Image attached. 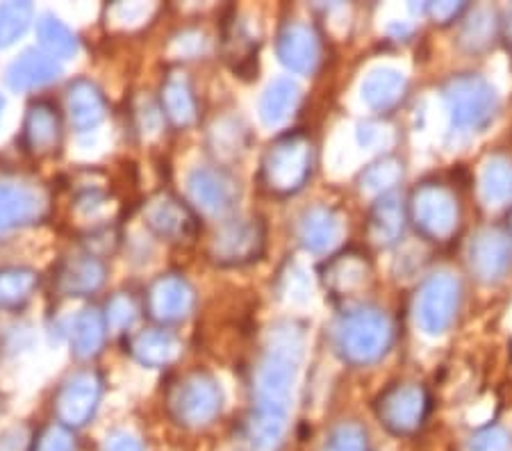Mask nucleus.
Listing matches in <instances>:
<instances>
[{"label": "nucleus", "instance_id": "nucleus-1", "mask_svg": "<svg viewBox=\"0 0 512 451\" xmlns=\"http://www.w3.org/2000/svg\"><path fill=\"white\" fill-rule=\"evenodd\" d=\"M301 356L303 335L296 324L280 322L271 328L255 367L253 408L246 422L255 451L276 449L285 436Z\"/></svg>", "mask_w": 512, "mask_h": 451}, {"label": "nucleus", "instance_id": "nucleus-2", "mask_svg": "<svg viewBox=\"0 0 512 451\" xmlns=\"http://www.w3.org/2000/svg\"><path fill=\"white\" fill-rule=\"evenodd\" d=\"M335 351L344 363L369 367L383 360L394 342V324L378 308H353L337 319L333 328Z\"/></svg>", "mask_w": 512, "mask_h": 451}, {"label": "nucleus", "instance_id": "nucleus-3", "mask_svg": "<svg viewBox=\"0 0 512 451\" xmlns=\"http://www.w3.org/2000/svg\"><path fill=\"white\" fill-rule=\"evenodd\" d=\"M312 164H315V146L308 135L301 130L280 135L262 155L260 183L274 196L296 194L310 180Z\"/></svg>", "mask_w": 512, "mask_h": 451}, {"label": "nucleus", "instance_id": "nucleus-4", "mask_svg": "<svg viewBox=\"0 0 512 451\" xmlns=\"http://www.w3.org/2000/svg\"><path fill=\"white\" fill-rule=\"evenodd\" d=\"M173 420L185 429H203L217 420L224 408V392L219 381L203 369H194L173 381L167 395Z\"/></svg>", "mask_w": 512, "mask_h": 451}, {"label": "nucleus", "instance_id": "nucleus-5", "mask_svg": "<svg viewBox=\"0 0 512 451\" xmlns=\"http://www.w3.org/2000/svg\"><path fill=\"white\" fill-rule=\"evenodd\" d=\"M408 217L433 242H449L460 228L458 196L442 183H421L410 196Z\"/></svg>", "mask_w": 512, "mask_h": 451}, {"label": "nucleus", "instance_id": "nucleus-6", "mask_svg": "<svg viewBox=\"0 0 512 451\" xmlns=\"http://www.w3.org/2000/svg\"><path fill=\"white\" fill-rule=\"evenodd\" d=\"M453 126L460 130H481L494 119L499 108V98L494 87L476 73L453 76L442 87Z\"/></svg>", "mask_w": 512, "mask_h": 451}, {"label": "nucleus", "instance_id": "nucleus-7", "mask_svg": "<svg viewBox=\"0 0 512 451\" xmlns=\"http://www.w3.org/2000/svg\"><path fill=\"white\" fill-rule=\"evenodd\" d=\"M462 287L456 276L447 272L428 276L421 283L415 299L417 324L428 335H442L456 322L460 310Z\"/></svg>", "mask_w": 512, "mask_h": 451}, {"label": "nucleus", "instance_id": "nucleus-8", "mask_svg": "<svg viewBox=\"0 0 512 451\" xmlns=\"http://www.w3.org/2000/svg\"><path fill=\"white\" fill-rule=\"evenodd\" d=\"M431 395L417 383H394L376 399V415L394 436H412L424 426Z\"/></svg>", "mask_w": 512, "mask_h": 451}, {"label": "nucleus", "instance_id": "nucleus-9", "mask_svg": "<svg viewBox=\"0 0 512 451\" xmlns=\"http://www.w3.org/2000/svg\"><path fill=\"white\" fill-rule=\"evenodd\" d=\"M51 212L46 187L32 180L0 178V235L41 224Z\"/></svg>", "mask_w": 512, "mask_h": 451}, {"label": "nucleus", "instance_id": "nucleus-10", "mask_svg": "<svg viewBox=\"0 0 512 451\" xmlns=\"http://www.w3.org/2000/svg\"><path fill=\"white\" fill-rule=\"evenodd\" d=\"M267 246L262 219H230L217 228L210 240V260L221 267H242L258 260Z\"/></svg>", "mask_w": 512, "mask_h": 451}, {"label": "nucleus", "instance_id": "nucleus-11", "mask_svg": "<svg viewBox=\"0 0 512 451\" xmlns=\"http://www.w3.org/2000/svg\"><path fill=\"white\" fill-rule=\"evenodd\" d=\"M103 397V379L94 369H80L66 376L55 395V415L66 429H82L92 422Z\"/></svg>", "mask_w": 512, "mask_h": 451}, {"label": "nucleus", "instance_id": "nucleus-12", "mask_svg": "<svg viewBox=\"0 0 512 451\" xmlns=\"http://www.w3.org/2000/svg\"><path fill=\"white\" fill-rule=\"evenodd\" d=\"M187 192L194 208L208 217H226L237 208L239 183L221 167H196L187 178Z\"/></svg>", "mask_w": 512, "mask_h": 451}, {"label": "nucleus", "instance_id": "nucleus-13", "mask_svg": "<svg viewBox=\"0 0 512 451\" xmlns=\"http://www.w3.org/2000/svg\"><path fill=\"white\" fill-rule=\"evenodd\" d=\"M144 306L153 322L162 326L180 324L194 313L196 292L180 274H164L148 285Z\"/></svg>", "mask_w": 512, "mask_h": 451}, {"label": "nucleus", "instance_id": "nucleus-14", "mask_svg": "<svg viewBox=\"0 0 512 451\" xmlns=\"http://www.w3.org/2000/svg\"><path fill=\"white\" fill-rule=\"evenodd\" d=\"M276 53L289 71L312 76L324 62V41L310 23L289 21L278 32Z\"/></svg>", "mask_w": 512, "mask_h": 451}, {"label": "nucleus", "instance_id": "nucleus-15", "mask_svg": "<svg viewBox=\"0 0 512 451\" xmlns=\"http://www.w3.org/2000/svg\"><path fill=\"white\" fill-rule=\"evenodd\" d=\"M144 224L162 240L173 244L192 242L198 235L196 212L173 194H158L146 203Z\"/></svg>", "mask_w": 512, "mask_h": 451}, {"label": "nucleus", "instance_id": "nucleus-16", "mask_svg": "<svg viewBox=\"0 0 512 451\" xmlns=\"http://www.w3.org/2000/svg\"><path fill=\"white\" fill-rule=\"evenodd\" d=\"M62 144V117L51 101L32 103L23 119V146L35 158H48Z\"/></svg>", "mask_w": 512, "mask_h": 451}, {"label": "nucleus", "instance_id": "nucleus-17", "mask_svg": "<svg viewBox=\"0 0 512 451\" xmlns=\"http://www.w3.org/2000/svg\"><path fill=\"white\" fill-rule=\"evenodd\" d=\"M107 267L94 253H80V256L66 258L55 276V287L62 297L82 299L92 297L105 285Z\"/></svg>", "mask_w": 512, "mask_h": 451}, {"label": "nucleus", "instance_id": "nucleus-18", "mask_svg": "<svg viewBox=\"0 0 512 451\" xmlns=\"http://www.w3.org/2000/svg\"><path fill=\"white\" fill-rule=\"evenodd\" d=\"M60 76V62L46 55L41 48H28L7 67L5 82L14 92H35V89L48 87Z\"/></svg>", "mask_w": 512, "mask_h": 451}, {"label": "nucleus", "instance_id": "nucleus-19", "mask_svg": "<svg viewBox=\"0 0 512 451\" xmlns=\"http://www.w3.org/2000/svg\"><path fill=\"white\" fill-rule=\"evenodd\" d=\"M66 114L78 133H92L107 117V103L92 80H73L66 89Z\"/></svg>", "mask_w": 512, "mask_h": 451}, {"label": "nucleus", "instance_id": "nucleus-20", "mask_svg": "<svg viewBox=\"0 0 512 451\" xmlns=\"http://www.w3.org/2000/svg\"><path fill=\"white\" fill-rule=\"evenodd\" d=\"M510 267V242L506 237L483 231L469 244V269L476 278L485 283H494L508 272Z\"/></svg>", "mask_w": 512, "mask_h": 451}, {"label": "nucleus", "instance_id": "nucleus-21", "mask_svg": "<svg viewBox=\"0 0 512 451\" xmlns=\"http://www.w3.org/2000/svg\"><path fill=\"white\" fill-rule=\"evenodd\" d=\"M160 110L173 128L185 130L198 119V103L192 82L183 71H171L160 89Z\"/></svg>", "mask_w": 512, "mask_h": 451}, {"label": "nucleus", "instance_id": "nucleus-22", "mask_svg": "<svg viewBox=\"0 0 512 451\" xmlns=\"http://www.w3.org/2000/svg\"><path fill=\"white\" fill-rule=\"evenodd\" d=\"M128 349L139 365L151 369L176 363L183 354V344L176 335L164 331V328H144V331L135 333L128 342Z\"/></svg>", "mask_w": 512, "mask_h": 451}, {"label": "nucleus", "instance_id": "nucleus-23", "mask_svg": "<svg viewBox=\"0 0 512 451\" xmlns=\"http://www.w3.org/2000/svg\"><path fill=\"white\" fill-rule=\"evenodd\" d=\"M406 219V205L394 192H387L371 205L367 217V237L376 246H392L401 240Z\"/></svg>", "mask_w": 512, "mask_h": 451}, {"label": "nucleus", "instance_id": "nucleus-24", "mask_svg": "<svg viewBox=\"0 0 512 451\" xmlns=\"http://www.w3.org/2000/svg\"><path fill=\"white\" fill-rule=\"evenodd\" d=\"M371 276L369 260L360 251H344L326 262L321 278L335 297H349V294L360 292L367 285Z\"/></svg>", "mask_w": 512, "mask_h": 451}, {"label": "nucleus", "instance_id": "nucleus-25", "mask_svg": "<svg viewBox=\"0 0 512 451\" xmlns=\"http://www.w3.org/2000/svg\"><path fill=\"white\" fill-rule=\"evenodd\" d=\"M296 233H299V242L305 249L324 253L330 246L340 242L342 219L335 210L324 208V205H315V208H308L299 217Z\"/></svg>", "mask_w": 512, "mask_h": 451}, {"label": "nucleus", "instance_id": "nucleus-26", "mask_svg": "<svg viewBox=\"0 0 512 451\" xmlns=\"http://www.w3.org/2000/svg\"><path fill=\"white\" fill-rule=\"evenodd\" d=\"M408 82L401 71L392 67H378L367 73L365 82H362V98L371 110L376 112H390L406 96Z\"/></svg>", "mask_w": 512, "mask_h": 451}, {"label": "nucleus", "instance_id": "nucleus-27", "mask_svg": "<svg viewBox=\"0 0 512 451\" xmlns=\"http://www.w3.org/2000/svg\"><path fill=\"white\" fill-rule=\"evenodd\" d=\"M107 338V324L96 306L82 308L71 324V354L78 360H92L101 354Z\"/></svg>", "mask_w": 512, "mask_h": 451}, {"label": "nucleus", "instance_id": "nucleus-28", "mask_svg": "<svg viewBox=\"0 0 512 451\" xmlns=\"http://www.w3.org/2000/svg\"><path fill=\"white\" fill-rule=\"evenodd\" d=\"M299 85L289 78H278L271 82V85L264 89L260 96V119L264 126L274 128L285 123L292 117L296 105H299Z\"/></svg>", "mask_w": 512, "mask_h": 451}, {"label": "nucleus", "instance_id": "nucleus-29", "mask_svg": "<svg viewBox=\"0 0 512 451\" xmlns=\"http://www.w3.org/2000/svg\"><path fill=\"white\" fill-rule=\"evenodd\" d=\"M37 39L39 48L53 60H71L80 51L78 35L55 14H44L37 21Z\"/></svg>", "mask_w": 512, "mask_h": 451}, {"label": "nucleus", "instance_id": "nucleus-30", "mask_svg": "<svg viewBox=\"0 0 512 451\" xmlns=\"http://www.w3.org/2000/svg\"><path fill=\"white\" fill-rule=\"evenodd\" d=\"M39 285V274L28 267L0 269V310H16L32 299Z\"/></svg>", "mask_w": 512, "mask_h": 451}, {"label": "nucleus", "instance_id": "nucleus-31", "mask_svg": "<svg viewBox=\"0 0 512 451\" xmlns=\"http://www.w3.org/2000/svg\"><path fill=\"white\" fill-rule=\"evenodd\" d=\"M158 14L155 3H112L105 10V28L117 35H130L146 28Z\"/></svg>", "mask_w": 512, "mask_h": 451}, {"label": "nucleus", "instance_id": "nucleus-32", "mask_svg": "<svg viewBox=\"0 0 512 451\" xmlns=\"http://www.w3.org/2000/svg\"><path fill=\"white\" fill-rule=\"evenodd\" d=\"M481 194L487 203L499 205L512 196V164L506 158H492L481 176Z\"/></svg>", "mask_w": 512, "mask_h": 451}, {"label": "nucleus", "instance_id": "nucleus-33", "mask_svg": "<svg viewBox=\"0 0 512 451\" xmlns=\"http://www.w3.org/2000/svg\"><path fill=\"white\" fill-rule=\"evenodd\" d=\"M32 10L30 3H3L0 5V51L16 44L30 28Z\"/></svg>", "mask_w": 512, "mask_h": 451}, {"label": "nucleus", "instance_id": "nucleus-34", "mask_svg": "<svg viewBox=\"0 0 512 451\" xmlns=\"http://www.w3.org/2000/svg\"><path fill=\"white\" fill-rule=\"evenodd\" d=\"M403 178V164L396 158H383L362 171L360 183L367 192H376V194H387L392 187L399 183Z\"/></svg>", "mask_w": 512, "mask_h": 451}, {"label": "nucleus", "instance_id": "nucleus-35", "mask_svg": "<svg viewBox=\"0 0 512 451\" xmlns=\"http://www.w3.org/2000/svg\"><path fill=\"white\" fill-rule=\"evenodd\" d=\"M224 48H226V57L228 60H233L237 67L242 71L246 62L253 60V53L258 51V41L253 39V35L246 28L244 21H233L230 26L226 28V35H224Z\"/></svg>", "mask_w": 512, "mask_h": 451}, {"label": "nucleus", "instance_id": "nucleus-36", "mask_svg": "<svg viewBox=\"0 0 512 451\" xmlns=\"http://www.w3.org/2000/svg\"><path fill=\"white\" fill-rule=\"evenodd\" d=\"M242 137H244V128L239 126L235 119H221L214 123L210 130V146L219 158L230 160V158H237L239 151H244Z\"/></svg>", "mask_w": 512, "mask_h": 451}, {"label": "nucleus", "instance_id": "nucleus-37", "mask_svg": "<svg viewBox=\"0 0 512 451\" xmlns=\"http://www.w3.org/2000/svg\"><path fill=\"white\" fill-rule=\"evenodd\" d=\"M103 317H105L107 331L126 333L139 317V306L135 297L128 292H117L110 301H107Z\"/></svg>", "mask_w": 512, "mask_h": 451}, {"label": "nucleus", "instance_id": "nucleus-38", "mask_svg": "<svg viewBox=\"0 0 512 451\" xmlns=\"http://www.w3.org/2000/svg\"><path fill=\"white\" fill-rule=\"evenodd\" d=\"M321 451H369L367 433L358 424L344 422L328 433Z\"/></svg>", "mask_w": 512, "mask_h": 451}, {"label": "nucleus", "instance_id": "nucleus-39", "mask_svg": "<svg viewBox=\"0 0 512 451\" xmlns=\"http://www.w3.org/2000/svg\"><path fill=\"white\" fill-rule=\"evenodd\" d=\"M492 32H494V23H492L490 12L476 10L472 19H469L465 23V28H462V41H465L469 51H478V48L490 44Z\"/></svg>", "mask_w": 512, "mask_h": 451}, {"label": "nucleus", "instance_id": "nucleus-40", "mask_svg": "<svg viewBox=\"0 0 512 451\" xmlns=\"http://www.w3.org/2000/svg\"><path fill=\"white\" fill-rule=\"evenodd\" d=\"M32 451H76V438L62 424H53L39 433Z\"/></svg>", "mask_w": 512, "mask_h": 451}, {"label": "nucleus", "instance_id": "nucleus-41", "mask_svg": "<svg viewBox=\"0 0 512 451\" xmlns=\"http://www.w3.org/2000/svg\"><path fill=\"white\" fill-rule=\"evenodd\" d=\"M510 438L499 426H485L467 440V451H508Z\"/></svg>", "mask_w": 512, "mask_h": 451}, {"label": "nucleus", "instance_id": "nucleus-42", "mask_svg": "<svg viewBox=\"0 0 512 451\" xmlns=\"http://www.w3.org/2000/svg\"><path fill=\"white\" fill-rule=\"evenodd\" d=\"M35 449V438L26 424L12 426L0 433V451H32Z\"/></svg>", "mask_w": 512, "mask_h": 451}, {"label": "nucleus", "instance_id": "nucleus-43", "mask_svg": "<svg viewBox=\"0 0 512 451\" xmlns=\"http://www.w3.org/2000/svg\"><path fill=\"white\" fill-rule=\"evenodd\" d=\"M135 119H137V130L139 133H144L146 137L158 135L164 121L162 110L155 108L151 101H142V105H137Z\"/></svg>", "mask_w": 512, "mask_h": 451}, {"label": "nucleus", "instance_id": "nucleus-44", "mask_svg": "<svg viewBox=\"0 0 512 451\" xmlns=\"http://www.w3.org/2000/svg\"><path fill=\"white\" fill-rule=\"evenodd\" d=\"M103 451H144L142 440L130 431H112L107 433L103 442Z\"/></svg>", "mask_w": 512, "mask_h": 451}, {"label": "nucleus", "instance_id": "nucleus-45", "mask_svg": "<svg viewBox=\"0 0 512 451\" xmlns=\"http://www.w3.org/2000/svg\"><path fill=\"white\" fill-rule=\"evenodd\" d=\"M462 12H467L465 3H428L426 5V14L431 16L435 23H451L462 16Z\"/></svg>", "mask_w": 512, "mask_h": 451}, {"label": "nucleus", "instance_id": "nucleus-46", "mask_svg": "<svg viewBox=\"0 0 512 451\" xmlns=\"http://www.w3.org/2000/svg\"><path fill=\"white\" fill-rule=\"evenodd\" d=\"M503 37H506L508 46L512 48V10L508 12V19H506V23H503Z\"/></svg>", "mask_w": 512, "mask_h": 451}, {"label": "nucleus", "instance_id": "nucleus-47", "mask_svg": "<svg viewBox=\"0 0 512 451\" xmlns=\"http://www.w3.org/2000/svg\"><path fill=\"white\" fill-rule=\"evenodd\" d=\"M3 112H5V98L0 94V121H3Z\"/></svg>", "mask_w": 512, "mask_h": 451}, {"label": "nucleus", "instance_id": "nucleus-48", "mask_svg": "<svg viewBox=\"0 0 512 451\" xmlns=\"http://www.w3.org/2000/svg\"><path fill=\"white\" fill-rule=\"evenodd\" d=\"M510 233H512V215H510Z\"/></svg>", "mask_w": 512, "mask_h": 451}]
</instances>
